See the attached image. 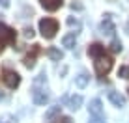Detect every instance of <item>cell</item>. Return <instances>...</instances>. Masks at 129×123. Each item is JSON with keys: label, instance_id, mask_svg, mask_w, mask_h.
Instances as JSON below:
<instances>
[{"label": "cell", "instance_id": "6da1fadb", "mask_svg": "<svg viewBox=\"0 0 129 123\" xmlns=\"http://www.w3.org/2000/svg\"><path fill=\"white\" fill-rule=\"evenodd\" d=\"M58 21L52 19V17H45V19L39 21V32H41V36L45 39H52L56 36V32H58Z\"/></svg>", "mask_w": 129, "mask_h": 123}, {"label": "cell", "instance_id": "7a4b0ae2", "mask_svg": "<svg viewBox=\"0 0 129 123\" xmlns=\"http://www.w3.org/2000/svg\"><path fill=\"white\" fill-rule=\"evenodd\" d=\"M112 69V58L110 56H99V58H94V71L97 77H105V75H109V71Z\"/></svg>", "mask_w": 129, "mask_h": 123}, {"label": "cell", "instance_id": "3957f363", "mask_svg": "<svg viewBox=\"0 0 129 123\" xmlns=\"http://www.w3.org/2000/svg\"><path fill=\"white\" fill-rule=\"evenodd\" d=\"M15 39H17L15 30L0 23V52L4 50V47H6V45H13Z\"/></svg>", "mask_w": 129, "mask_h": 123}, {"label": "cell", "instance_id": "277c9868", "mask_svg": "<svg viewBox=\"0 0 129 123\" xmlns=\"http://www.w3.org/2000/svg\"><path fill=\"white\" fill-rule=\"evenodd\" d=\"M2 80L10 90H15V88H19V84H21V75L17 71H13V69H4L2 71Z\"/></svg>", "mask_w": 129, "mask_h": 123}, {"label": "cell", "instance_id": "5b68a950", "mask_svg": "<svg viewBox=\"0 0 129 123\" xmlns=\"http://www.w3.org/2000/svg\"><path fill=\"white\" fill-rule=\"evenodd\" d=\"M38 54H39V45H34L32 47V52H28V54L24 56V60H23V64H24L26 69H32L36 65V58H38Z\"/></svg>", "mask_w": 129, "mask_h": 123}, {"label": "cell", "instance_id": "8992f818", "mask_svg": "<svg viewBox=\"0 0 129 123\" xmlns=\"http://www.w3.org/2000/svg\"><path fill=\"white\" fill-rule=\"evenodd\" d=\"M32 99H34V103H36V104H47L49 95L45 93V90H39V88L36 86V88H34V91H32Z\"/></svg>", "mask_w": 129, "mask_h": 123}, {"label": "cell", "instance_id": "52a82bcc", "mask_svg": "<svg viewBox=\"0 0 129 123\" xmlns=\"http://www.w3.org/2000/svg\"><path fill=\"white\" fill-rule=\"evenodd\" d=\"M109 101L114 104V106H118V108H122V106H125V97H123L120 91H109Z\"/></svg>", "mask_w": 129, "mask_h": 123}, {"label": "cell", "instance_id": "ba28073f", "mask_svg": "<svg viewBox=\"0 0 129 123\" xmlns=\"http://www.w3.org/2000/svg\"><path fill=\"white\" fill-rule=\"evenodd\" d=\"M107 54V50H105V47L101 45V43H92L90 47H88V56L90 58H99V56H103Z\"/></svg>", "mask_w": 129, "mask_h": 123}, {"label": "cell", "instance_id": "9c48e42d", "mask_svg": "<svg viewBox=\"0 0 129 123\" xmlns=\"http://www.w3.org/2000/svg\"><path fill=\"white\" fill-rule=\"evenodd\" d=\"M41 6L45 11H58L64 6V0H41Z\"/></svg>", "mask_w": 129, "mask_h": 123}, {"label": "cell", "instance_id": "30bf717a", "mask_svg": "<svg viewBox=\"0 0 129 123\" xmlns=\"http://www.w3.org/2000/svg\"><path fill=\"white\" fill-rule=\"evenodd\" d=\"M88 110H90V116H103V104H101V99H92Z\"/></svg>", "mask_w": 129, "mask_h": 123}, {"label": "cell", "instance_id": "8fae6325", "mask_svg": "<svg viewBox=\"0 0 129 123\" xmlns=\"http://www.w3.org/2000/svg\"><path fill=\"white\" fill-rule=\"evenodd\" d=\"M101 30H103V34H114V24H112V15L110 13H107L103 23H101Z\"/></svg>", "mask_w": 129, "mask_h": 123}, {"label": "cell", "instance_id": "7c38bea8", "mask_svg": "<svg viewBox=\"0 0 129 123\" xmlns=\"http://www.w3.org/2000/svg\"><path fill=\"white\" fill-rule=\"evenodd\" d=\"M75 43H77V34H75V32H71V34H68V36L62 37V45H64L66 49H73Z\"/></svg>", "mask_w": 129, "mask_h": 123}, {"label": "cell", "instance_id": "4fadbf2b", "mask_svg": "<svg viewBox=\"0 0 129 123\" xmlns=\"http://www.w3.org/2000/svg\"><path fill=\"white\" fill-rule=\"evenodd\" d=\"M81 104H82V95H71L69 101H68V106L71 110H79Z\"/></svg>", "mask_w": 129, "mask_h": 123}, {"label": "cell", "instance_id": "5bb4252c", "mask_svg": "<svg viewBox=\"0 0 129 123\" xmlns=\"http://www.w3.org/2000/svg\"><path fill=\"white\" fill-rule=\"evenodd\" d=\"M88 82H90V77H88L86 73H81L79 77H75V86H77V88H81V90L88 86Z\"/></svg>", "mask_w": 129, "mask_h": 123}, {"label": "cell", "instance_id": "9a60e30c", "mask_svg": "<svg viewBox=\"0 0 129 123\" xmlns=\"http://www.w3.org/2000/svg\"><path fill=\"white\" fill-rule=\"evenodd\" d=\"M47 56L51 60H54V62H60L62 58H64V52L58 50L56 47H51V49H47Z\"/></svg>", "mask_w": 129, "mask_h": 123}, {"label": "cell", "instance_id": "2e32d148", "mask_svg": "<svg viewBox=\"0 0 129 123\" xmlns=\"http://www.w3.org/2000/svg\"><path fill=\"white\" fill-rule=\"evenodd\" d=\"M60 110H62L60 104H58V106H51L47 110V114H45V121H52L56 116H60Z\"/></svg>", "mask_w": 129, "mask_h": 123}, {"label": "cell", "instance_id": "e0dca14e", "mask_svg": "<svg viewBox=\"0 0 129 123\" xmlns=\"http://www.w3.org/2000/svg\"><path fill=\"white\" fill-rule=\"evenodd\" d=\"M66 23H68L69 28H75V34H79V32H81V28H82L81 21H79V19H73V17H68V21H66Z\"/></svg>", "mask_w": 129, "mask_h": 123}, {"label": "cell", "instance_id": "ac0fdd59", "mask_svg": "<svg viewBox=\"0 0 129 123\" xmlns=\"http://www.w3.org/2000/svg\"><path fill=\"white\" fill-rule=\"evenodd\" d=\"M122 49H123V47H122V41H120L118 37H114L112 41H110V50H112L114 54H118V52H122Z\"/></svg>", "mask_w": 129, "mask_h": 123}, {"label": "cell", "instance_id": "d6986e66", "mask_svg": "<svg viewBox=\"0 0 129 123\" xmlns=\"http://www.w3.org/2000/svg\"><path fill=\"white\" fill-rule=\"evenodd\" d=\"M118 77H122V78H129V65H122V67L118 69Z\"/></svg>", "mask_w": 129, "mask_h": 123}, {"label": "cell", "instance_id": "ffe728a7", "mask_svg": "<svg viewBox=\"0 0 129 123\" xmlns=\"http://www.w3.org/2000/svg\"><path fill=\"white\" fill-rule=\"evenodd\" d=\"M24 37H26V39H32V37H34V30H32V26H26V28H24Z\"/></svg>", "mask_w": 129, "mask_h": 123}, {"label": "cell", "instance_id": "44dd1931", "mask_svg": "<svg viewBox=\"0 0 129 123\" xmlns=\"http://www.w3.org/2000/svg\"><path fill=\"white\" fill-rule=\"evenodd\" d=\"M88 123H105V119H103V116H92Z\"/></svg>", "mask_w": 129, "mask_h": 123}, {"label": "cell", "instance_id": "7402d4cb", "mask_svg": "<svg viewBox=\"0 0 129 123\" xmlns=\"http://www.w3.org/2000/svg\"><path fill=\"white\" fill-rule=\"evenodd\" d=\"M60 123H73V119H71V117H68V116H64V117H60L58 119Z\"/></svg>", "mask_w": 129, "mask_h": 123}, {"label": "cell", "instance_id": "603a6c76", "mask_svg": "<svg viewBox=\"0 0 129 123\" xmlns=\"http://www.w3.org/2000/svg\"><path fill=\"white\" fill-rule=\"evenodd\" d=\"M2 119H4L2 123H13V121H15V119H13V117H11V116H4V117H2Z\"/></svg>", "mask_w": 129, "mask_h": 123}, {"label": "cell", "instance_id": "cb8c5ba5", "mask_svg": "<svg viewBox=\"0 0 129 123\" xmlns=\"http://www.w3.org/2000/svg\"><path fill=\"white\" fill-rule=\"evenodd\" d=\"M0 6L2 8H10V0H0Z\"/></svg>", "mask_w": 129, "mask_h": 123}, {"label": "cell", "instance_id": "d4e9b609", "mask_svg": "<svg viewBox=\"0 0 129 123\" xmlns=\"http://www.w3.org/2000/svg\"><path fill=\"white\" fill-rule=\"evenodd\" d=\"M71 10H82V6H81V4H71Z\"/></svg>", "mask_w": 129, "mask_h": 123}, {"label": "cell", "instance_id": "484cf974", "mask_svg": "<svg viewBox=\"0 0 129 123\" xmlns=\"http://www.w3.org/2000/svg\"><path fill=\"white\" fill-rule=\"evenodd\" d=\"M4 99H6V95H4V91H0V103H2Z\"/></svg>", "mask_w": 129, "mask_h": 123}, {"label": "cell", "instance_id": "4316f807", "mask_svg": "<svg viewBox=\"0 0 129 123\" xmlns=\"http://www.w3.org/2000/svg\"><path fill=\"white\" fill-rule=\"evenodd\" d=\"M125 28H127V34H129V24H127V26H125Z\"/></svg>", "mask_w": 129, "mask_h": 123}, {"label": "cell", "instance_id": "83f0119b", "mask_svg": "<svg viewBox=\"0 0 129 123\" xmlns=\"http://www.w3.org/2000/svg\"><path fill=\"white\" fill-rule=\"evenodd\" d=\"M127 93H129V88H127Z\"/></svg>", "mask_w": 129, "mask_h": 123}]
</instances>
